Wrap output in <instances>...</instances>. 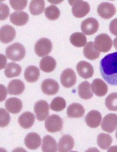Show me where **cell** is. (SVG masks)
I'll use <instances>...</instances> for the list:
<instances>
[{
  "label": "cell",
  "instance_id": "obj_18",
  "mask_svg": "<svg viewBox=\"0 0 117 152\" xmlns=\"http://www.w3.org/2000/svg\"><path fill=\"white\" fill-rule=\"evenodd\" d=\"M74 140L69 135H63L60 139L58 144L59 152H68L71 150L74 146Z\"/></svg>",
  "mask_w": 117,
  "mask_h": 152
},
{
  "label": "cell",
  "instance_id": "obj_19",
  "mask_svg": "<svg viewBox=\"0 0 117 152\" xmlns=\"http://www.w3.org/2000/svg\"><path fill=\"white\" fill-rule=\"evenodd\" d=\"M5 107L7 110L11 113L16 114L21 110L23 104L19 99L15 97L10 98L6 101Z\"/></svg>",
  "mask_w": 117,
  "mask_h": 152
},
{
  "label": "cell",
  "instance_id": "obj_1",
  "mask_svg": "<svg viewBox=\"0 0 117 152\" xmlns=\"http://www.w3.org/2000/svg\"><path fill=\"white\" fill-rule=\"evenodd\" d=\"M100 72L108 84L117 85V52L107 55L100 61Z\"/></svg>",
  "mask_w": 117,
  "mask_h": 152
},
{
  "label": "cell",
  "instance_id": "obj_20",
  "mask_svg": "<svg viewBox=\"0 0 117 152\" xmlns=\"http://www.w3.org/2000/svg\"><path fill=\"white\" fill-rule=\"evenodd\" d=\"M7 88L9 94L18 95L21 94L24 91L25 85L21 80L14 79L9 82Z\"/></svg>",
  "mask_w": 117,
  "mask_h": 152
},
{
  "label": "cell",
  "instance_id": "obj_36",
  "mask_svg": "<svg viewBox=\"0 0 117 152\" xmlns=\"http://www.w3.org/2000/svg\"><path fill=\"white\" fill-rule=\"evenodd\" d=\"M11 7L16 11H20L24 9L27 4V0H10Z\"/></svg>",
  "mask_w": 117,
  "mask_h": 152
},
{
  "label": "cell",
  "instance_id": "obj_42",
  "mask_svg": "<svg viewBox=\"0 0 117 152\" xmlns=\"http://www.w3.org/2000/svg\"><path fill=\"white\" fill-rule=\"evenodd\" d=\"M116 138L117 139V130L116 131Z\"/></svg>",
  "mask_w": 117,
  "mask_h": 152
},
{
  "label": "cell",
  "instance_id": "obj_4",
  "mask_svg": "<svg viewBox=\"0 0 117 152\" xmlns=\"http://www.w3.org/2000/svg\"><path fill=\"white\" fill-rule=\"evenodd\" d=\"M94 45L95 49L99 52L106 53L111 48L112 40L106 34H100L95 37Z\"/></svg>",
  "mask_w": 117,
  "mask_h": 152
},
{
  "label": "cell",
  "instance_id": "obj_40",
  "mask_svg": "<svg viewBox=\"0 0 117 152\" xmlns=\"http://www.w3.org/2000/svg\"><path fill=\"white\" fill-rule=\"evenodd\" d=\"M108 151H117V146H113L110 148Z\"/></svg>",
  "mask_w": 117,
  "mask_h": 152
},
{
  "label": "cell",
  "instance_id": "obj_6",
  "mask_svg": "<svg viewBox=\"0 0 117 152\" xmlns=\"http://www.w3.org/2000/svg\"><path fill=\"white\" fill-rule=\"evenodd\" d=\"M52 44L48 38H42L38 40L35 46V51L39 57H42L50 53L52 49Z\"/></svg>",
  "mask_w": 117,
  "mask_h": 152
},
{
  "label": "cell",
  "instance_id": "obj_5",
  "mask_svg": "<svg viewBox=\"0 0 117 152\" xmlns=\"http://www.w3.org/2000/svg\"><path fill=\"white\" fill-rule=\"evenodd\" d=\"M45 126L47 130L51 133H55L61 131L63 128V121L58 115L53 114L46 119Z\"/></svg>",
  "mask_w": 117,
  "mask_h": 152
},
{
  "label": "cell",
  "instance_id": "obj_11",
  "mask_svg": "<svg viewBox=\"0 0 117 152\" xmlns=\"http://www.w3.org/2000/svg\"><path fill=\"white\" fill-rule=\"evenodd\" d=\"M34 109L37 118L39 121H43L49 115V105L45 100H42L37 102Z\"/></svg>",
  "mask_w": 117,
  "mask_h": 152
},
{
  "label": "cell",
  "instance_id": "obj_3",
  "mask_svg": "<svg viewBox=\"0 0 117 152\" xmlns=\"http://www.w3.org/2000/svg\"><path fill=\"white\" fill-rule=\"evenodd\" d=\"M68 2L72 6V12L75 17L82 18L90 12V6L86 2L82 0H71Z\"/></svg>",
  "mask_w": 117,
  "mask_h": 152
},
{
  "label": "cell",
  "instance_id": "obj_38",
  "mask_svg": "<svg viewBox=\"0 0 117 152\" xmlns=\"http://www.w3.org/2000/svg\"><path fill=\"white\" fill-rule=\"evenodd\" d=\"M9 9L6 4H0V20H3L6 19L9 14Z\"/></svg>",
  "mask_w": 117,
  "mask_h": 152
},
{
  "label": "cell",
  "instance_id": "obj_27",
  "mask_svg": "<svg viewBox=\"0 0 117 152\" xmlns=\"http://www.w3.org/2000/svg\"><path fill=\"white\" fill-rule=\"evenodd\" d=\"M39 70L36 67L30 66L26 68L24 73L25 80L29 82H33L38 79L39 76Z\"/></svg>",
  "mask_w": 117,
  "mask_h": 152
},
{
  "label": "cell",
  "instance_id": "obj_31",
  "mask_svg": "<svg viewBox=\"0 0 117 152\" xmlns=\"http://www.w3.org/2000/svg\"><path fill=\"white\" fill-rule=\"evenodd\" d=\"M70 40L73 45L77 47L84 46L87 42L85 36L80 32H76L72 34L70 37Z\"/></svg>",
  "mask_w": 117,
  "mask_h": 152
},
{
  "label": "cell",
  "instance_id": "obj_12",
  "mask_svg": "<svg viewBox=\"0 0 117 152\" xmlns=\"http://www.w3.org/2000/svg\"><path fill=\"white\" fill-rule=\"evenodd\" d=\"M76 68L79 75L85 79L91 77L94 74L93 66L90 63L85 61L79 62L76 65Z\"/></svg>",
  "mask_w": 117,
  "mask_h": 152
},
{
  "label": "cell",
  "instance_id": "obj_22",
  "mask_svg": "<svg viewBox=\"0 0 117 152\" xmlns=\"http://www.w3.org/2000/svg\"><path fill=\"white\" fill-rule=\"evenodd\" d=\"M84 107L79 103H74L70 105L67 108V116L71 118H79L82 116L85 113Z\"/></svg>",
  "mask_w": 117,
  "mask_h": 152
},
{
  "label": "cell",
  "instance_id": "obj_10",
  "mask_svg": "<svg viewBox=\"0 0 117 152\" xmlns=\"http://www.w3.org/2000/svg\"><path fill=\"white\" fill-rule=\"evenodd\" d=\"M116 10L114 6L109 2H103L100 4L97 8L99 16L105 19L111 18L115 14Z\"/></svg>",
  "mask_w": 117,
  "mask_h": 152
},
{
  "label": "cell",
  "instance_id": "obj_7",
  "mask_svg": "<svg viewBox=\"0 0 117 152\" xmlns=\"http://www.w3.org/2000/svg\"><path fill=\"white\" fill-rule=\"evenodd\" d=\"M61 84L64 87L68 88L73 86L76 81V76L74 71L68 68L64 70L60 77Z\"/></svg>",
  "mask_w": 117,
  "mask_h": 152
},
{
  "label": "cell",
  "instance_id": "obj_21",
  "mask_svg": "<svg viewBox=\"0 0 117 152\" xmlns=\"http://www.w3.org/2000/svg\"><path fill=\"white\" fill-rule=\"evenodd\" d=\"M10 19L13 24L17 26H22L27 22L29 16L24 11L15 12L11 14Z\"/></svg>",
  "mask_w": 117,
  "mask_h": 152
},
{
  "label": "cell",
  "instance_id": "obj_33",
  "mask_svg": "<svg viewBox=\"0 0 117 152\" xmlns=\"http://www.w3.org/2000/svg\"><path fill=\"white\" fill-rule=\"evenodd\" d=\"M105 103L106 106L109 110L117 111V93L110 94L106 98Z\"/></svg>",
  "mask_w": 117,
  "mask_h": 152
},
{
  "label": "cell",
  "instance_id": "obj_13",
  "mask_svg": "<svg viewBox=\"0 0 117 152\" xmlns=\"http://www.w3.org/2000/svg\"><path fill=\"white\" fill-rule=\"evenodd\" d=\"M15 36V30L11 26L6 25L1 28L0 39L2 43H9L14 39Z\"/></svg>",
  "mask_w": 117,
  "mask_h": 152
},
{
  "label": "cell",
  "instance_id": "obj_9",
  "mask_svg": "<svg viewBox=\"0 0 117 152\" xmlns=\"http://www.w3.org/2000/svg\"><path fill=\"white\" fill-rule=\"evenodd\" d=\"M101 127L104 131L113 132L117 128V115L110 113L106 115L103 119Z\"/></svg>",
  "mask_w": 117,
  "mask_h": 152
},
{
  "label": "cell",
  "instance_id": "obj_8",
  "mask_svg": "<svg viewBox=\"0 0 117 152\" xmlns=\"http://www.w3.org/2000/svg\"><path fill=\"white\" fill-rule=\"evenodd\" d=\"M99 24L95 18L90 17L84 20L81 23V30L87 35H92L96 33L98 30Z\"/></svg>",
  "mask_w": 117,
  "mask_h": 152
},
{
  "label": "cell",
  "instance_id": "obj_39",
  "mask_svg": "<svg viewBox=\"0 0 117 152\" xmlns=\"http://www.w3.org/2000/svg\"><path fill=\"white\" fill-rule=\"evenodd\" d=\"M109 29L112 34L117 36V18L114 19L111 21L109 24Z\"/></svg>",
  "mask_w": 117,
  "mask_h": 152
},
{
  "label": "cell",
  "instance_id": "obj_37",
  "mask_svg": "<svg viewBox=\"0 0 117 152\" xmlns=\"http://www.w3.org/2000/svg\"><path fill=\"white\" fill-rule=\"evenodd\" d=\"M10 117L8 113L4 109H0V126L3 127L9 123Z\"/></svg>",
  "mask_w": 117,
  "mask_h": 152
},
{
  "label": "cell",
  "instance_id": "obj_32",
  "mask_svg": "<svg viewBox=\"0 0 117 152\" xmlns=\"http://www.w3.org/2000/svg\"><path fill=\"white\" fill-rule=\"evenodd\" d=\"M112 139L111 137L109 134L101 133L97 137V142L98 146L101 149L105 150L111 145Z\"/></svg>",
  "mask_w": 117,
  "mask_h": 152
},
{
  "label": "cell",
  "instance_id": "obj_28",
  "mask_svg": "<svg viewBox=\"0 0 117 152\" xmlns=\"http://www.w3.org/2000/svg\"><path fill=\"white\" fill-rule=\"evenodd\" d=\"M42 149L43 152L56 151L57 146L55 140L50 136H45L43 139Z\"/></svg>",
  "mask_w": 117,
  "mask_h": 152
},
{
  "label": "cell",
  "instance_id": "obj_2",
  "mask_svg": "<svg viewBox=\"0 0 117 152\" xmlns=\"http://www.w3.org/2000/svg\"><path fill=\"white\" fill-rule=\"evenodd\" d=\"M5 52L9 59L13 61H18L24 58L25 51L22 44L18 43H15L8 46Z\"/></svg>",
  "mask_w": 117,
  "mask_h": 152
},
{
  "label": "cell",
  "instance_id": "obj_17",
  "mask_svg": "<svg viewBox=\"0 0 117 152\" xmlns=\"http://www.w3.org/2000/svg\"><path fill=\"white\" fill-rule=\"evenodd\" d=\"M24 142L28 148L31 150H35L40 146L41 143V139L37 134L34 132L30 133L25 137Z\"/></svg>",
  "mask_w": 117,
  "mask_h": 152
},
{
  "label": "cell",
  "instance_id": "obj_29",
  "mask_svg": "<svg viewBox=\"0 0 117 152\" xmlns=\"http://www.w3.org/2000/svg\"><path fill=\"white\" fill-rule=\"evenodd\" d=\"M22 71L20 66L14 62L8 63L5 70L4 74L8 78L16 77L19 76Z\"/></svg>",
  "mask_w": 117,
  "mask_h": 152
},
{
  "label": "cell",
  "instance_id": "obj_35",
  "mask_svg": "<svg viewBox=\"0 0 117 152\" xmlns=\"http://www.w3.org/2000/svg\"><path fill=\"white\" fill-rule=\"evenodd\" d=\"M46 17L51 20H56L59 17L60 13L58 8L55 5H50L46 8L44 11Z\"/></svg>",
  "mask_w": 117,
  "mask_h": 152
},
{
  "label": "cell",
  "instance_id": "obj_15",
  "mask_svg": "<svg viewBox=\"0 0 117 152\" xmlns=\"http://www.w3.org/2000/svg\"><path fill=\"white\" fill-rule=\"evenodd\" d=\"M92 91L98 97H102L106 94L108 86L102 80L97 78L94 80L91 84Z\"/></svg>",
  "mask_w": 117,
  "mask_h": 152
},
{
  "label": "cell",
  "instance_id": "obj_16",
  "mask_svg": "<svg viewBox=\"0 0 117 152\" xmlns=\"http://www.w3.org/2000/svg\"><path fill=\"white\" fill-rule=\"evenodd\" d=\"M102 120L101 113L98 111H90L87 115L85 121L87 125L92 128H96L100 125Z\"/></svg>",
  "mask_w": 117,
  "mask_h": 152
},
{
  "label": "cell",
  "instance_id": "obj_41",
  "mask_svg": "<svg viewBox=\"0 0 117 152\" xmlns=\"http://www.w3.org/2000/svg\"><path fill=\"white\" fill-rule=\"evenodd\" d=\"M113 45L115 48L117 50V37L113 40Z\"/></svg>",
  "mask_w": 117,
  "mask_h": 152
},
{
  "label": "cell",
  "instance_id": "obj_30",
  "mask_svg": "<svg viewBox=\"0 0 117 152\" xmlns=\"http://www.w3.org/2000/svg\"><path fill=\"white\" fill-rule=\"evenodd\" d=\"M45 7V2L44 0L32 1L29 5V9L33 15H37L42 13Z\"/></svg>",
  "mask_w": 117,
  "mask_h": 152
},
{
  "label": "cell",
  "instance_id": "obj_26",
  "mask_svg": "<svg viewBox=\"0 0 117 152\" xmlns=\"http://www.w3.org/2000/svg\"><path fill=\"white\" fill-rule=\"evenodd\" d=\"M78 89L79 96L83 99H90L93 96V93L91 90L90 84L87 81L80 83L78 86Z\"/></svg>",
  "mask_w": 117,
  "mask_h": 152
},
{
  "label": "cell",
  "instance_id": "obj_24",
  "mask_svg": "<svg viewBox=\"0 0 117 152\" xmlns=\"http://www.w3.org/2000/svg\"><path fill=\"white\" fill-rule=\"evenodd\" d=\"M56 65L55 59L52 57L47 56L41 60L39 64L40 69L43 72H49L53 71Z\"/></svg>",
  "mask_w": 117,
  "mask_h": 152
},
{
  "label": "cell",
  "instance_id": "obj_14",
  "mask_svg": "<svg viewBox=\"0 0 117 152\" xmlns=\"http://www.w3.org/2000/svg\"><path fill=\"white\" fill-rule=\"evenodd\" d=\"M41 87L44 94L51 95H54L58 92L59 85L55 80L51 79H47L43 82Z\"/></svg>",
  "mask_w": 117,
  "mask_h": 152
},
{
  "label": "cell",
  "instance_id": "obj_23",
  "mask_svg": "<svg viewBox=\"0 0 117 152\" xmlns=\"http://www.w3.org/2000/svg\"><path fill=\"white\" fill-rule=\"evenodd\" d=\"M35 120L34 115L30 112H26L20 116L18 119V122L22 127L27 129L32 126Z\"/></svg>",
  "mask_w": 117,
  "mask_h": 152
},
{
  "label": "cell",
  "instance_id": "obj_34",
  "mask_svg": "<svg viewBox=\"0 0 117 152\" xmlns=\"http://www.w3.org/2000/svg\"><path fill=\"white\" fill-rule=\"evenodd\" d=\"M66 103L65 100L62 97H57L51 101L50 107L51 109L56 112L62 111L66 107Z\"/></svg>",
  "mask_w": 117,
  "mask_h": 152
},
{
  "label": "cell",
  "instance_id": "obj_25",
  "mask_svg": "<svg viewBox=\"0 0 117 152\" xmlns=\"http://www.w3.org/2000/svg\"><path fill=\"white\" fill-rule=\"evenodd\" d=\"M84 56L91 60H95L99 58L100 52L95 48L93 42H88L84 47L83 50Z\"/></svg>",
  "mask_w": 117,
  "mask_h": 152
}]
</instances>
